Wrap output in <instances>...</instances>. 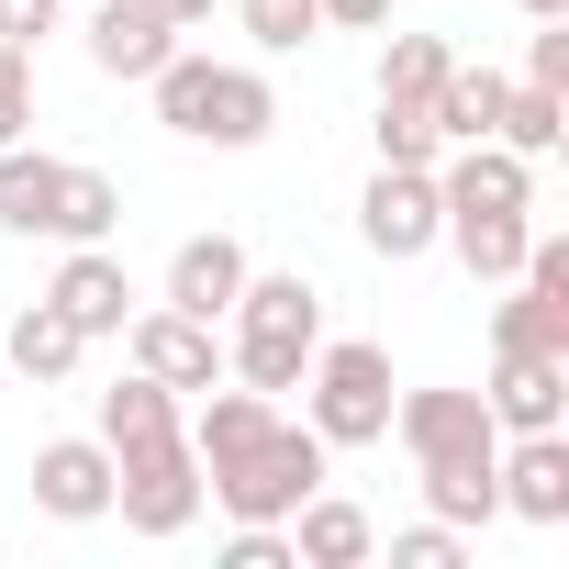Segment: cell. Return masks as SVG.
Returning a JSON list of instances; mask_svg holds the SVG:
<instances>
[{
	"label": "cell",
	"instance_id": "obj_2",
	"mask_svg": "<svg viewBox=\"0 0 569 569\" xmlns=\"http://www.w3.org/2000/svg\"><path fill=\"white\" fill-rule=\"evenodd\" d=\"M313 347H325V291H313L302 268H246V291L223 313V369L279 402V391H302Z\"/></svg>",
	"mask_w": 569,
	"mask_h": 569
},
{
	"label": "cell",
	"instance_id": "obj_12",
	"mask_svg": "<svg viewBox=\"0 0 569 569\" xmlns=\"http://www.w3.org/2000/svg\"><path fill=\"white\" fill-rule=\"evenodd\" d=\"M46 302L101 347V336H123V325H134V279H123V257H112V246H68V268L46 279Z\"/></svg>",
	"mask_w": 569,
	"mask_h": 569
},
{
	"label": "cell",
	"instance_id": "obj_33",
	"mask_svg": "<svg viewBox=\"0 0 569 569\" xmlns=\"http://www.w3.org/2000/svg\"><path fill=\"white\" fill-rule=\"evenodd\" d=\"M513 12H525V23H547V12H569V0H513Z\"/></svg>",
	"mask_w": 569,
	"mask_h": 569
},
{
	"label": "cell",
	"instance_id": "obj_1",
	"mask_svg": "<svg viewBox=\"0 0 569 569\" xmlns=\"http://www.w3.org/2000/svg\"><path fill=\"white\" fill-rule=\"evenodd\" d=\"M201 413H190V458H201V502H223L234 525H291V502L302 491H325V436L313 425H291L268 391H246V380H212V391H190Z\"/></svg>",
	"mask_w": 569,
	"mask_h": 569
},
{
	"label": "cell",
	"instance_id": "obj_23",
	"mask_svg": "<svg viewBox=\"0 0 569 569\" xmlns=\"http://www.w3.org/2000/svg\"><path fill=\"white\" fill-rule=\"evenodd\" d=\"M112 223H123V190H112L101 168H68V201H57V246H112Z\"/></svg>",
	"mask_w": 569,
	"mask_h": 569
},
{
	"label": "cell",
	"instance_id": "obj_7",
	"mask_svg": "<svg viewBox=\"0 0 569 569\" xmlns=\"http://www.w3.org/2000/svg\"><path fill=\"white\" fill-rule=\"evenodd\" d=\"M436 223H447L436 168H380V179H369V201H358V234H369V257H391V268L436 257Z\"/></svg>",
	"mask_w": 569,
	"mask_h": 569
},
{
	"label": "cell",
	"instance_id": "obj_26",
	"mask_svg": "<svg viewBox=\"0 0 569 569\" xmlns=\"http://www.w3.org/2000/svg\"><path fill=\"white\" fill-rule=\"evenodd\" d=\"M23 134H34V57L0 46V146H23Z\"/></svg>",
	"mask_w": 569,
	"mask_h": 569
},
{
	"label": "cell",
	"instance_id": "obj_20",
	"mask_svg": "<svg viewBox=\"0 0 569 569\" xmlns=\"http://www.w3.org/2000/svg\"><path fill=\"white\" fill-rule=\"evenodd\" d=\"M502 68H447L436 79V146H480V134H502Z\"/></svg>",
	"mask_w": 569,
	"mask_h": 569
},
{
	"label": "cell",
	"instance_id": "obj_22",
	"mask_svg": "<svg viewBox=\"0 0 569 569\" xmlns=\"http://www.w3.org/2000/svg\"><path fill=\"white\" fill-rule=\"evenodd\" d=\"M458 57H447V34H391L380 46V101H425L436 112V79H447Z\"/></svg>",
	"mask_w": 569,
	"mask_h": 569
},
{
	"label": "cell",
	"instance_id": "obj_3",
	"mask_svg": "<svg viewBox=\"0 0 569 569\" xmlns=\"http://www.w3.org/2000/svg\"><path fill=\"white\" fill-rule=\"evenodd\" d=\"M157 123L179 134V146H223V157H246V146H268V123H279V90L257 79V68H223V57H168L157 79Z\"/></svg>",
	"mask_w": 569,
	"mask_h": 569
},
{
	"label": "cell",
	"instance_id": "obj_13",
	"mask_svg": "<svg viewBox=\"0 0 569 569\" xmlns=\"http://www.w3.org/2000/svg\"><path fill=\"white\" fill-rule=\"evenodd\" d=\"M34 502H46L57 525H101V513H112V447H101V436L34 447Z\"/></svg>",
	"mask_w": 569,
	"mask_h": 569
},
{
	"label": "cell",
	"instance_id": "obj_29",
	"mask_svg": "<svg viewBox=\"0 0 569 569\" xmlns=\"http://www.w3.org/2000/svg\"><path fill=\"white\" fill-rule=\"evenodd\" d=\"M57 12H68V0H0V46H23V57H34V46L57 34Z\"/></svg>",
	"mask_w": 569,
	"mask_h": 569
},
{
	"label": "cell",
	"instance_id": "obj_27",
	"mask_svg": "<svg viewBox=\"0 0 569 569\" xmlns=\"http://www.w3.org/2000/svg\"><path fill=\"white\" fill-rule=\"evenodd\" d=\"M391 569H458V525H436V513L402 525V536H391Z\"/></svg>",
	"mask_w": 569,
	"mask_h": 569
},
{
	"label": "cell",
	"instance_id": "obj_21",
	"mask_svg": "<svg viewBox=\"0 0 569 569\" xmlns=\"http://www.w3.org/2000/svg\"><path fill=\"white\" fill-rule=\"evenodd\" d=\"M558 134H569V90L513 79V90H502V134H491V146H513V157H558Z\"/></svg>",
	"mask_w": 569,
	"mask_h": 569
},
{
	"label": "cell",
	"instance_id": "obj_5",
	"mask_svg": "<svg viewBox=\"0 0 569 569\" xmlns=\"http://www.w3.org/2000/svg\"><path fill=\"white\" fill-rule=\"evenodd\" d=\"M112 513L134 525V536H190L201 525V458H190V436H157V447H123L112 458Z\"/></svg>",
	"mask_w": 569,
	"mask_h": 569
},
{
	"label": "cell",
	"instance_id": "obj_6",
	"mask_svg": "<svg viewBox=\"0 0 569 569\" xmlns=\"http://www.w3.org/2000/svg\"><path fill=\"white\" fill-rule=\"evenodd\" d=\"M391 436L413 447V469H491L502 425L480 391H391Z\"/></svg>",
	"mask_w": 569,
	"mask_h": 569
},
{
	"label": "cell",
	"instance_id": "obj_9",
	"mask_svg": "<svg viewBox=\"0 0 569 569\" xmlns=\"http://www.w3.org/2000/svg\"><path fill=\"white\" fill-rule=\"evenodd\" d=\"M491 425L502 436H547L569 425V358H536V347H491V380H480Z\"/></svg>",
	"mask_w": 569,
	"mask_h": 569
},
{
	"label": "cell",
	"instance_id": "obj_10",
	"mask_svg": "<svg viewBox=\"0 0 569 569\" xmlns=\"http://www.w3.org/2000/svg\"><path fill=\"white\" fill-rule=\"evenodd\" d=\"M168 57H179V23L157 12V0H90V68L101 79H134L146 90Z\"/></svg>",
	"mask_w": 569,
	"mask_h": 569
},
{
	"label": "cell",
	"instance_id": "obj_8",
	"mask_svg": "<svg viewBox=\"0 0 569 569\" xmlns=\"http://www.w3.org/2000/svg\"><path fill=\"white\" fill-rule=\"evenodd\" d=\"M123 347H134V369H146V380H168L179 402L223 380V325H201V313H168V302L146 313V302H134V325H123Z\"/></svg>",
	"mask_w": 569,
	"mask_h": 569
},
{
	"label": "cell",
	"instance_id": "obj_25",
	"mask_svg": "<svg viewBox=\"0 0 569 569\" xmlns=\"http://www.w3.org/2000/svg\"><path fill=\"white\" fill-rule=\"evenodd\" d=\"M246 34H257V57H302L325 34V12L313 0H246Z\"/></svg>",
	"mask_w": 569,
	"mask_h": 569
},
{
	"label": "cell",
	"instance_id": "obj_11",
	"mask_svg": "<svg viewBox=\"0 0 569 569\" xmlns=\"http://www.w3.org/2000/svg\"><path fill=\"white\" fill-rule=\"evenodd\" d=\"M491 480H502V513H525V525H569V425H547V436H502Z\"/></svg>",
	"mask_w": 569,
	"mask_h": 569
},
{
	"label": "cell",
	"instance_id": "obj_30",
	"mask_svg": "<svg viewBox=\"0 0 569 569\" xmlns=\"http://www.w3.org/2000/svg\"><path fill=\"white\" fill-rule=\"evenodd\" d=\"M525 79L569 90V12H547V23H536V46H525Z\"/></svg>",
	"mask_w": 569,
	"mask_h": 569
},
{
	"label": "cell",
	"instance_id": "obj_14",
	"mask_svg": "<svg viewBox=\"0 0 569 569\" xmlns=\"http://www.w3.org/2000/svg\"><path fill=\"white\" fill-rule=\"evenodd\" d=\"M436 246H458V268H469V279H491V291H502V279L525 268V246H536V223H525L513 201H447Z\"/></svg>",
	"mask_w": 569,
	"mask_h": 569
},
{
	"label": "cell",
	"instance_id": "obj_18",
	"mask_svg": "<svg viewBox=\"0 0 569 569\" xmlns=\"http://www.w3.org/2000/svg\"><path fill=\"white\" fill-rule=\"evenodd\" d=\"M57 201H68V157L0 146V234H57Z\"/></svg>",
	"mask_w": 569,
	"mask_h": 569
},
{
	"label": "cell",
	"instance_id": "obj_28",
	"mask_svg": "<svg viewBox=\"0 0 569 569\" xmlns=\"http://www.w3.org/2000/svg\"><path fill=\"white\" fill-rule=\"evenodd\" d=\"M223 569H291V525H234L223 536Z\"/></svg>",
	"mask_w": 569,
	"mask_h": 569
},
{
	"label": "cell",
	"instance_id": "obj_15",
	"mask_svg": "<svg viewBox=\"0 0 569 569\" xmlns=\"http://www.w3.org/2000/svg\"><path fill=\"white\" fill-rule=\"evenodd\" d=\"M380 558V525L336 491H302L291 502V569H369Z\"/></svg>",
	"mask_w": 569,
	"mask_h": 569
},
{
	"label": "cell",
	"instance_id": "obj_24",
	"mask_svg": "<svg viewBox=\"0 0 569 569\" xmlns=\"http://www.w3.org/2000/svg\"><path fill=\"white\" fill-rule=\"evenodd\" d=\"M369 146H380V168H436V157H447V146H436V112H425V101H380Z\"/></svg>",
	"mask_w": 569,
	"mask_h": 569
},
{
	"label": "cell",
	"instance_id": "obj_17",
	"mask_svg": "<svg viewBox=\"0 0 569 569\" xmlns=\"http://www.w3.org/2000/svg\"><path fill=\"white\" fill-rule=\"evenodd\" d=\"M0 358L23 369V391H68V380H79V358H90V336H79L57 302H23V313H12V336H0Z\"/></svg>",
	"mask_w": 569,
	"mask_h": 569
},
{
	"label": "cell",
	"instance_id": "obj_19",
	"mask_svg": "<svg viewBox=\"0 0 569 569\" xmlns=\"http://www.w3.org/2000/svg\"><path fill=\"white\" fill-rule=\"evenodd\" d=\"M157 436H190V413H179V391L168 380H123V391H101V447L123 458V447H157Z\"/></svg>",
	"mask_w": 569,
	"mask_h": 569
},
{
	"label": "cell",
	"instance_id": "obj_31",
	"mask_svg": "<svg viewBox=\"0 0 569 569\" xmlns=\"http://www.w3.org/2000/svg\"><path fill=\"white\" fill-rule=\"evenodd\" d=\"M325 12V34H369V23H391V0H313Z\"/></svg>",
	"mask_w": 569,
	"mask_h": 569
},
{
	"label": "cell",
	"instance_id": "obj_4",
	"mask_svg": "<svg viewBox=\"0 0 569 569\" xmlns=\"http://www.w3.org/2000/svg\"><path fill=\"white\" fill-rule=\"evenodd\" d=\"M391 358L369 347V336H325L313 347V369H302V425L325 436V447H380L391 436Z\"/></svg>",
	"mask_w": 569,
	"mask_h": 569
},
{
	"label": "cell",
	"instance_id": "obj_32",
	"mask_svg": "<svg viewBox=\"0 0 569 569\" xmlns=\"http://www.w3.org/2000/svg\"><path fill=\"white\" fill-rule=\"evenodd\" d=\"M157 12H168V23H179V34H201V23H212V12H223V0H157Z\"/></svg>",
	"mask_w": 569,
	"mask_h": 569
},
{
	"label": "cell",
	"instance_id": "obj_16",
	"mask_svg": "<svg viewBox=\"0 0 569 569\" xmlns=\"http://www.w3.org/2000/svg\"><path fill=\"white\" fill-rule=\"evenodd\" d=\"M246 268H257V257H246L234 234H190V246L168 257V313L223 325V313H234V291H246Z\"/></svg>",
	"mask_w": 569,
	"mask_h": 569
}]
</instances>
